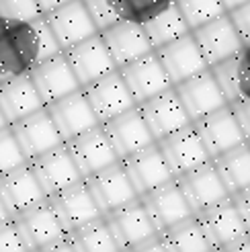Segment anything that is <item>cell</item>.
Returning <instances> with one entry per match:
<instances>
[{"mask_svg":"<svg viewBox=\"0 0 250 252\" xmlns=\"http://www.w3.org/2000/svg\"><path fill=\"white\" fill-rule=\"evenodd\" d=\"M39 62V39L33 21L0 19V82L29 74Z\"/></svg>","mask_w":250,"mask_h":252,"instance_id":"6da1fadb","label":"cell"},{"mask_svg":"<svg viewBox=\"0 0 250 252\" xmlns=\"http://www.w3.org/2000/svg\"><path fill=\"white\" fill-rule=\"evenodd\" d=\"M107 221L123 250H158V228L142 199L107 213Z\"/></svg>","mask_w":250,"mask_h":252,"instance_id":"7a4b0ae2","label":"cell"},{"mask_svg":"<svg viewBox=\"0 0 250 252\" xmlns=\"http://www.w3.org/2000/svg\"><path fill=\"white\" fill-rule=\"evenodd\" d=\"M197 218L201 221L207 240L211 242L214 250H234L240 244L242 238L250 234L248 223L242 218L232 195L216 205L199 211Z\"/></svg>","mask_w":250,"mask_h":252,"instance_id":"3957f363","label":"cell"},{"mask_svg":"<svg viewBox=\"0 0 250 252\" xmlns=\"http://www.w3.org/2000/svg\"><path fill=\"white\" fill-rule=\"evenodd\" d=\"M29 164L37 174L47 197L84 181V174L80 172L76 160L70 154L66 142L47 150V152L39 156H35L33 160H29Z\"/></svg>","mask_w":250,"mask_h":252,"instance_id":"277c9868","label":"cell"},{"mask_svg":"<svg viewBox=\"0 0 250 252\" xmlns=\"http://www.w3.org/2000/svg\"><path fill=\"white\" fill-rule=\"evenodd\" d=\"M137 107H140L150 131L154 133L156 142L162 140V137L170 135L172 131L187 127V125L193 123L191 115L187 113V109H185L183 100H181V96H179L174 86L142 100V103H137Z\"/></svg>","mask_w":250,"mask_h":252,"instance_id":"5b68a950","label":"cell"},{"mask_svg":"<svg viewBox=\"0 0 250 252\" xmlns=\"http://www.w3.org/2000/svg\"><path fill=\"white\" fill-rule=\"evenodd\" d=\"M158 146L174 176H181L185 172L205 164L209 160H214L209 150L205 148L201 135L195 129V123L162 137V140H158Z\"/></svg>","mask_w":250,"mask_h":252,"instance_id":"8992f818","label":"cell"},{"mask_svg":"<svg viewBox=\"0 0 250 252\" xmlns=\"http://www.w3.org/2000/svg\"><path fill=\"white\" fill-rule=\"evenodd\" d=\"M140 199L144 201V205L150 213V218H152V221L156 223L158 232L168 230L172 225L197 216L177 179L152 189V191H148Z\"/></svg>","mask_w":250,"mask_h":252,"instance_id":"52a82bcc","label":"cell"},{"mask_svg":"<svg viewBox=\"0 0 250 252\" xmlns=\"http://www.w3.org/2000/svg\"><path fill=\"white\" fill-rule=\"evenodd\" d=\"M12 218L19 223V228L25 236V240H27L31 252L47 250L52 244H56L58 240H62V238L68 234L49 199H43L41 203L25 209Z\"/></svg>","mask_w":250,"mask_h":252,"instance_id":"ba28073f","label":"cell"},{"mask_svg":"<svg viewBox=\"0 0 250 252\" xmlns=\"http://www.w3.org/2000/svg\"><path fill=\"white\" fill-rule=\"evenodd\" d=\"M121 164H123L125 172L129 174V179L135 187V191L140 193V197L160 185L177 179V176L172 174L164 154H162L158 142L121 158Z\"/></svg>","mask_w":250,"mask_h":252,"instance_id":"9c48e42d","label":"cell"},{"mask_svg":"<svg viewBox=\"0 0 250 252\" xmlns=\"http://www.w3.org/2000/svg\"><path fill=\"white\" fill-rule=\"evenodd\" d=\"M47 199L52 201V205H54L66 232H74V230L82 228L84 223L105 216L103 209L98 207L86 179L52 195V197H47Z\"/></svg>","mask_w":250,"mask_h":252,"instance_id":"30bf717a","label":"cell"},{"mask_svg":"<svg viewBox=\"0 0 250 252\" xmlns=\"http://www.w3.org/2000/svg\"><path fill=\"white\" fill-rule=\"evenodd\" d=\"M191 33L195 37L199 49H201L207 66H214L221 60L238 56L244 45L228 12L216 17L214 21H207L205 25L193 29Z\"/></svg>","mask_w":250,"mask_h":252,"instance_id":"8fae6325","label":"cell"},{"mask_svg":"<svg viewBox=\"0 0 250 252\" xmlns=\"http://www.w3.org/2000/svg\"><path fill=\"white\" fill-rule=\"evenodd\" d=\"M66 146L70 150V154L74 156V160H76L84 179L121 160L115 152L113 144L109 142L101 123L78 135H74L72 140L66 142Z\"/></svg>","mask_w":250,"mask_h":252,"instance_id":"7c38bea8","label":"cell"},{"mask_svg":"<svg viewBox=\"0 0 250 252\" xmlns=\"http://www.w3.org/2000/svg\"><path fill=\"white\" fill-rule=\"evenodd\" d=\"M29 76L37 88V93L41 94L45 107L56 103L58 98L82 88L64 52L37 62L33 70L29 72Z\"/></svg>","mask_w":250,"mask_h":252,"instance_id":"4fadbf2b","label":"cell"},{"mask_svg":"<svg viewBox=\"0 0 250 252\" xmlns=\"http://www.w3.org/2000/svg\"><path fill=\"white\" fill-rule=\"evenodd\" d=\"M43 17L52 27L62 52L98 33L91 12L86 10L82 0H70V2L45 12Z\"/></svg>","mask_w":250,"mask_h":252,"instance_id":"5bb4252c","label":"cell"},{"mask_svg":"<svg viewBox=\"0 0 250 252\" xmlns=\"http://www.w3.org/2000/svg\"><path fill=\"white\" fill-rule=\"evenodd\" d=\"M86 183H89L96 203L103 209L105 216L131 203L135 199H140V193L135 191V187L129 179V174L125 172L121 160L91 176H86Z\"/></svg>","mask_w":250,"mask_h":252,"instance_id":"9a60e30c","label":"cell"},{"mask_svg":"<svg viewBox=\"0 0 250 252\" xmlns=\"http://www.w3.org/2000/svg\"><path fill=\"white\" fill-rule=\"evenodd\" d=\"M101 125L109 137V142L113 144L119 158H125V156H129V154L137 152V150L156 142L154 133L150 131L148 123L137 105L119 113L115 117H111L109 121H105Z\"/></svg>","mask_w":250,"mask_h":252,"instance_id":"2e32d148","label":"cell"},{"mask_svg":"<svg viewBox=\"0 0 250 252\" xmlns=\"http://www.w3.org/2000/svg\"><path fill=\"white\" fill-rule=\"evenodd\" d=\"M82 91H84L86 98H89L98 123H105L111 117H115L119 113L137 105L119 70L91 82L89 86H84Z\"/></svg>","mask_w":250,"mask_h":252,"instance_id":"e0dca14e","label":"cell"},{"mask_svg":"<svg viewBox=\"0 0 250 252\" xmlns=\"http://www.w3.org/2000/svg\"><path fill=\"white\" fill-rule=\"evenodd\" d=\"M64 54H66L82 88L117 70V64L113 62V58H111L101 33H96V35L89 37V39L68 47Z\"/></svg>","mask_w":250,"mask_h":252,"instance_id":"ac0fdd59","label":"cell"},{"mask_svg":"<svg viewBox=\"0 0 250 252\" xmlns=\"http://www.w3.org/2000/svg\"><path fill=\"white\" fill-rule=\"evenodd\" d=\"M174 88H177L183 105L193 121L230 105L209 68L195 74L191 78L183 80V82H179V84H174Z\"/></svg>","mask_w":250,"mask_h":252,"instance_id":"d6986e66","label":"cell"},{"mask_svg":"<svg viewBox=\"0 0 250 252\" xmlns=\"http://www.w3.org/2000/svg\"><path fill=\"white\" fill-rule=\"evenodd\" d=\"M10 127L15 131L27 160H33L35 156H39V154L47 152V150L64 144V137H62L56 121L49 115L47 107L35 111L31 115L23 117L15 123H10Z\"/></svg>","mask_w":250,"mask_h":252,"instance_id":"ffe728a7","label":"cell"},{"mask_svg":"<svg viewBox=\"0 0 250 252\" xmlns=\"http://www.w3.org/2000/svg\"><path fill=\"white\" fill-rule=\"evenodd\" d=\"M193 123H195V129L199 131V135H201L205 148L209 150L211 158H216V156L246 142V135H244L230 105L209 113V115L197 119Z\"/></svg>","mask_w":250,"mask_h":252,"instance_id":"44dd1931","label":"cell"},{"mask_svg":"<svg viewBox=\"0 0 250 252\" xmlns=\"http://www.w3.org/2000/svg\"><path fill=\"white\" fill-rule=\"evenodd\" d=\"M177 181L185 191L187 199H189L191 207L195 209V213L203 211V209L230 197V191H228L226 183H223L221 174L218 172L214 160H209L205 164L177 176Z\"/></svg>","mask_w":250,"mask_h":252,"instance_id":"7402d4cb","label":"cell"},{"mask_svg":"<svg viewBox=\"0 0 250 252\" xmlns=\"http://www.w3.org/2000/svg\"><path fill=\"white\" fill-rule=\"evenodd\" d=\"M119 72L127 88L131 91L135 103H142V100L174 86L156 52H150L142 58L129 62V64L121 66Z\"/></svg>","mask_w":250,"mask_h":252,"instance_id":"603a6c76","label":"cell"},{"mask_svg":"<svg viewBox=\"0 0 250 252\" xmlns=\"http://www.w3.org/2000/svg\"><path fill=\"white\" fill-rule=\"evenodd\" d=\"M154 52L158 54L172 84H179V82L209 68L201 49H199V45L195 41L193 33H187V35L179 37V39L154 49Z\"/></svg>","mask_w":250,"mask_h":252,"instance_id":"cb8c5ba5","label":"cell"},{"mask_svg":"<svg viewBox=\"0 0 250 252\" xmlns=\"http://www.w3.org/2000/svg\"><path fill=\"white\" fill-rule=\"evenodd\" d=\"M0 197H2L4 205L8 207L10 216H17V213L47 199L43 187L29 162H25L19 168L0 176Z\"/></svg>","mask_w":250,"mask_h":252,"instance_id":"d4e9b609","label":"cell"},{"mask_svg":"<svg viewBox=\"0 0 250 252\" xmlns=\"http://www.w3.org/2000/svg\"><path fill=\"white\" fill-rule=\"evenodd\" d=\"M103 37V41L107 43V49L113 62L117 64V70L129 62L142 58L150 52H154L152 45H150L146 31L142 27V23H135V21H127L123 19L111 27L98 31Z\"/></svg>","mask_w":250,"mask_h":252,"instance_id":"484cf974","label":"cell"},{"mask_svg":"<svg viewBox=\"0 0 250 252\" xmlns=\"http://www.w3.org/2000/svg\"><path fill=\"white\" fill-rule=\"evenodd\" d=\"M47 111H49V115H52V119L56 121L64 142L98 125V119H96L82 88L58 98L52 105H47Z\"/></svg>","mask_w":250,"mask_h":252,"instance_id":"4316f807","label":"cell"},{"mask_svg":"<svg viewBox=\"0 0 250 252\" xmlns=\"http://www.w3.org/2000/svg\"><path fill=\"white\" fill-rule=\"evenodd\" d=\"M43 107L45 103L41 94L37 93L29 74L0 82V109L8 123H15Z\"/></svg>","mask_w":250,"mask_h":252,"instance_id":"83f0119b","label":"cell"},{"mask_svg":"<svg viewBox=\"0 0 250 252\" xmlns=\"http://www.w3.org/2000/svg\"><path fill=\"white\" fill-rule=\"evenodd\" d=\"M158 250L166 252H214L197 216L158 234Z\"/></svg>","mask_w":250,"mask_h":252,"instance_id":"f1b7e54d","label":"cell"},{"mask_svg":"<svg viewBox=\"0 0 250 252\" xmlns=\"http://www.w3.org/2000/svg\"><path fill=\"white\" fill-rule=\"evenodd\" d=\"M142 27L146 31V37H148L150 45H152V49H158V47L179 39V37H183L187 33H191V27L187 25L179 6L174 4V0L164 10H160L158 15L144 21Z\"/></svg>","mask_w":250,"mask_h":252,"instance_id":"f546056e","label":"cell"},{"mask_svg":"<svg viewBox=\"0 0 250 252\" xmlns=\"http://www.w3.org/2000/svg\"><path fill=\"white\" fill-rule=\"evenodd\" d=\"M68 236L74 252H121V246L105 216L68 232Z\"/></svg>","mask_w":250,"mask_h":252,"instance_id":"4dcf8cb0","label":"cell"},{"mask_svg":"<svg viewBox=\"0 0 250 252\" xmlns=\"http://www.w3.org/2000/svg\"><path fill=\"white\" fill-rule=\"evenodd\" d=\"M214 164L221 174L230 195L242 191L250 185V144L248 140L228 152L214 158Z\"/></svg>","mask_w":250,"mask_h":252,"instance_id":"1f68e13d","label":"cell"},{"mask_svg":"<svg viewBox=\"0 0 250 252\" xmlns=\"http://www.w3.org/2000/svg\"><path fill=\"white\" fill-rule=\"evenodd\" d=\"M174 4L179 6L181 15L185 17L191 31L205 25L207 21H214L223 12H228L221 0H174Z\"/></svg>","mask_w":250,"mask_h":252,"instance_id":"d6a6232c","label":"cell"},{"mask_svg":"<svg viewBox=\"0 0 250 252\" xmlns=\"http://www.w3.org/2000/svg\"><path fill=\"white\" fill-rule=\"evenodd\" d=\"M211 74L216 76L221 93L226 94L228 103H236L240 98V80H238V56H232L228 60H221L218 64L209 66Z\"/></svg>","mask_w":250,"mask_h":252,"instance_id":"836d02e7","label":"cell"},{"mask_svg":"<svg viewBox=\"0 0 250 252\" xmlns=\"http://www.w3.org/2000/svg\"><path fill=\"white\" fill-rule=\"evenodd\" d=\"M29 162L10 125L0 129V176Z\"/></svg>","mask_w":250,"mask_h":252,"instance_id":"e575fe53","label":"cell"},{"mask_svg":"<svg viewBox=\"0 0 250 252\" xmlns=\"http://www.w3.org/2000/svg\"><path fill=\"white\" fill-rule=\"evenodd\" d=\"M170 2L172 0H115L121 17L127 21H135V23H144L150 17L158 15Z\"/></svg>","mask_w":250,"mask_h":252,"instance_id":"d590c367","label":"cell"},{"mask_svg":"<svg viewBox=\"0 0 250 252\" xmlns=\"http://www.w3.org/2000/svg\"><path fill=\"white\" fill-rule=\"evenodd\" d=\"M43 15L37 0H0V19L29 23Z\"/></svg>","mask_w":250,"mask_h":252,"instance_id":"8d00e7d4","label":"cell"},{"mask_svg":"<svg viewBox=\"0 0 250 252\" xmlns=\"http://www.w3.org/2000/svg\"><path fill=\"white\" fill-rule=\"evenodd\" d=\"M82 2H84L86 10L91 12V17H93L98 31H103V29L111 27V25L123 21L115 0H82Z\"/></svg>","mask_w":250,"mask_h":252,"instance_id":"74e56055","label":"cell"},{"mask_svg":"<svg viewBox=\"0 0 250 252\" xmlns=\"http://www.w3.org/2000/svg\"><path fill=\"white\" fill-rule=\"evenodd\" d=\"M0 252H31L15 218L0 221Z\"/></svg>","mask_w":250,"mask_h":252,"instance_id":"f35d334b","label":"cell"},{"mask_svg":"<svg viewBox=\"0 0 250 252\" xmlns=\"http://www.w3.org/2000/svg\"><path fill=\"white\" fill-rule=\"evenodd\" d=\"M33 25H35V31H37V39H39V62L62 54V47L56 39L52 27H49V23L45 21V17L41 15L39 19H35Z\"/></svg>","mask_w":250,"mask_h":252,"instance_id":"ab89813d","label":"cell"},{"mask_svg":"<svg viewBox=\"0 0 250 252\" xmlns=\"http://www.w3.org/2000/svg\"><path fill=\"white\" fill-rule=\"evenodd\" d=\"M228 15L234 23L236 31H238L242 43H250V0L240 6L228 10Z\"/></svg>","mask_w":250,"mask_h":252,"instance_id":"60d3db41","label":"cell"},{"mask_svg":"<svg viewBox=\"0 0 250 252\" xmlns=\"http://www.w3.org/2000/svg\"><path fill=\"white\" fill-rule=\"evenodd\" d=\"M240 98H250V43H244L238 54Z\"/></svg>","mask_w":250,"mask_h":252,"instance_id":"b9f144b4","label":"cell"},{"mask_svg":"<svg viewBox=\"0 0 250 252\" xmlns=\"http://www.w3.org/2000/svg\"><path fill=\"white\" fill-rule=\"evenodd\" d=\"M230 107H232L236 119H238V123H240L246 140H250V98H238Z\"/></svg>","mask_w":250,"mask_h":252,"instance_id":"7bdbcfd3","label":"cell"},{"mask_svg":"<svg viewBox=\"0 0 250 252\" xmlns=\"http://www.w3.org/2000/svg\"><path fill=\"white\" fill-rule=\"evenodd\" d=\"M232 199L236 201V205H238V209H240V213H242V218L246 220L248 228H250V185H248L246 189H242V191L234 193Z\"/></svg>","mask_w":250,"mask_h":252,"instance_id":"ee69618b","label":"cell"},{"mask_svg":"<svg viewBox=\"0 0 250 252\" xmlns=\"http://www.w3.org/2000/svg\"><path fill=\"white\" fill-rule=\"evenodd\" d=\"M66 2H70V0H37V4H39L43 15H45V12H49V10L58 8V6H62V4H66Z\"/></svg>","mask_w":250,"mask_h":252,"instance_id":"f6af8a7d","label":"cell"},{"mask_svg":"<svg viewBox=\"0 0 250 252\" xmlns=\"http://www.w3.org/2000/svg\"><path fill=\"white\" fill-rule=\"evenodd\" d=\"M12 216H10V211H8V207L4 205V201H2V197H0V221H4V220H10Z\"/></svg>","mask_w":250,"mask_h":252,"instance_id":"bcb514c9","label":"cell"},{"mask_svg":"<svg viewBox=\"0 0 250 252\" xmlns=\"http://www.w3.org/2000/svg\"><path fill=\"white\" fill-rule=\"evenodd\" d=\"M221 2H223V6H226V10H232V8H236V6L248 2V0H221Z\"/></svg>","mask_w":250,"mask_h":252,"instance_id":"7dc6e473","label":"cell"},{"mask_svg":"<svg viewBox=\"0 0 250 252\" xmlns=\"http://www.w3.org/2000/svg\"><path fill=\"white\" fill-rule=\"evenodd\" d=\"M6 125H10V123H8V119L4 117V113H2V109H0V129H4V127H6Z\"/></svg>","mask_w":250,"mask_h":252,"instance_id":"c3c4849f","label":"cell"},{"mask_svg":"<svg viewBox=\"0 0 250 252\" xmlns=\"http://www.w3.org/2000/svg\"><path fill=\"white\" fill-rule=\"evenodd\" d=\"M248 144H250V140H248Z\"/></svg>","mask_w":250,"mask_h":252,"instance_id":"681fc988","label":"cell"}]
</instances>
